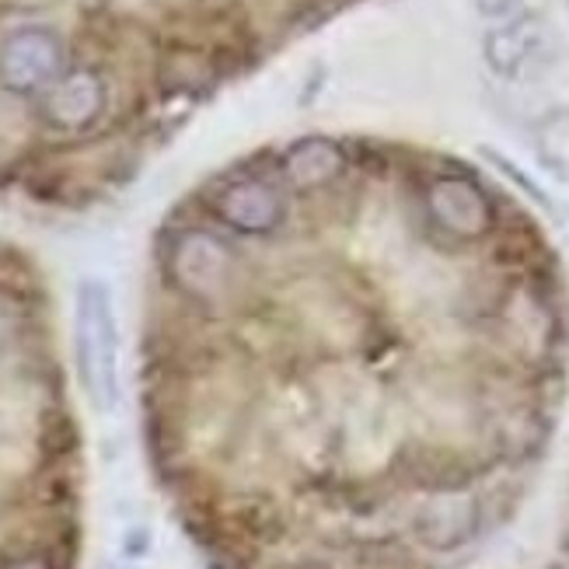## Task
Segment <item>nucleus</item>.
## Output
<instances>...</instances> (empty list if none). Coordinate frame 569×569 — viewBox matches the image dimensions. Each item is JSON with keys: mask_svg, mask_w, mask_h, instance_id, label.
<instances>
[{"mask_svg": "<svg viewBox=\"0 0 569 569\" xmlns=\"http://www.w3.org/2000/svg\"><path fill=\"white\" fill-rule=\"evenodd\" d=\"M73 353L88 402L98 412L119 406V329L112 293L102 280H81L73 305Z\"/></svg>", "mask_w": 569, "mask_h": 569, "instance_id": "nucleus-1", "label": "nucleus"}, {"mask_svg": "<svg viewBox=\"0 0 569 569\" xmlns=\"http://www.w3.org/2000/svg\"><path fill=\"white\" fill-rule=\"evenodd\" d=\"M168 266L176 283L196 301H220V297H228L238 277V259L231 244L200 228L179 234V241L171 244Z\"/></svg>", "mask_w": 569, "mask_h": 569, "instance_id": "nucleus-2", "label": "nucleus"}, {"mask_svg": "<svg viewBox=\"0 0 569 569\" xmlns=\"http://www.w3.org/2000/svg\"><path fill=\"white\" fill-rule=\"evenodd\" d=\"M63 78V42L39 24L11 32L0 42V84L32 94L53 88Z\"/></svg>", "mask_w": 569, "mask_h": 569, "instance_id": "nucleus-3", "label": "nucleus"}, {"mask_svg": "<svg viewBox=\"0 0 569 569\" xmlns=\"http://www.w3.org/2000/svg\"><path fill=\"white\" fill-rule=\"evenodd\" d=\"M427 217L440 234L455 241H479L492 228L489 196L465 176H437L427 186Z\"/></svg>", "mask_w": 569, "mask_h": 569, "instance_id": "nucleus-4", "label": "nucleus"}, {"mask_svg": "<svg viewBox=\"0 0 569 569\" xmlns=\"http://www.w3.org/2000/svg\"><path fill=\"white\" fill-rule=\"evenodd\" d=\"M213 210L238 234H269L287 213L283 192L266 179H238L213 196Z\"/></svg>", "mask_w": 569, "mask_h": 569, "instance_id": "nucleus-5", "label": "nucleus"}, {"mask_svg": "<svg viewBox=\"0 0 569 569\" xmlns=\"http://www.w3.org/2000/svg\"><path fill=\"white\" fill-rule=\"evenodd\" d=\"M106 109V84L91 70H73L46 88L42 98V116L49 127H57L63 133H81L91 122L102 116Z\"/></svg>", "mask_w": 569, "mask_h": 569, "instance_id": "nucleus-6", "label": "nucleus"}, {"mask_svg": "<svg viewBox=\"0 0 569 569\" xmlns=\"http://www.w3.org/2000/svg\"><path fill=\"white\" fill-rule=\"evenodd\" d=\"M479 528V503L458 489H440L423 510L416 513V538L427 549L451 552L461 549Z\"/></svg>", "mask_w": 569, "mask_h": 569, "instance_id": "nucleus-7", "label": "nucleus"}, {"mask_svg": "<svg viewBox=\"0 0 569 569\" xmlns=\"http://www.w3.org/2000/svg\"><path fill=\"white\" fill-rule=\"evenodd\" d=\"M546 49V29L535 18H513L507 24H500L497 32H489L486 39V60L497 73H507V78H517L521 70H528L538 53Z\"/></svg>", "mask_w": 569, "mask_h": 569, "instance_id": "nucleus-8", "label": "nucleus"}, {"mask_svg": "<svg viewBox=\"0 0 569 569\" xmlns=\"http://www.w3.org/2000/svg\"><path fill=\"white\" fill-rule=\"evenodd\" d=\"M342 164L346 154L339 151V143L326 137H308L297 140L283 154V179L297 189H321L339 179Z\"/></svg>", "mask_w": 569, "mask_h": 569, "instance_id": "nucleus-9", "label": "nucleus"}, {"mask_svg": "<svg viewBox=\"0 0 569 569\" xmlns=\"http://www.w3.org/2000/svg\"><path fill=\"white\" fill-rule=\"evenodd\" d=\"M538 151H541V161H546L549 168L569 176V112H556V116H549L546 122H541Z\"/></svg>", "mask_w": 569, "mask_h": 569, "instance_id": "nucleus-10", "label": "nucleus"}, {"mask_svg": "<svg viewBox=\"0 0 569 569\" xmlns=\"http://www.w3.org/2000/svg\"><path fill=\"white\" fill-rule=\"evenodd\" d=\"M14 332H18V318L11 311V305L0 297V357H4L11 350V342H14Z\"/></svg>", "mask_w": 569, "mask_h": 569, "instance_id": "nucleus-11", "label": "nucleus"}, {"mask_svg": "<svg viewBox=\"0 0 569 569\" xmlns=\"http://www.w3.org/2000/svg\"><path fill=\"white\" fill-rule=\"evenodd\" d=\"M4 569H49V562H46V559H39V556H24V559L8 562Z\"/></svg>", "mask_w": 569, "mask_h": 569, "instance_id": "nucleus-12", "label": "nucleus"}]
</instances>
